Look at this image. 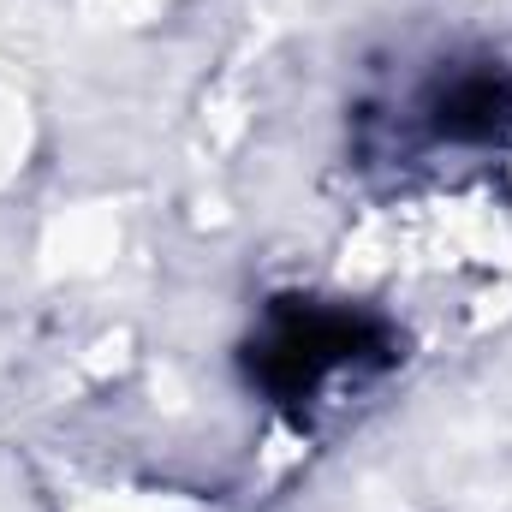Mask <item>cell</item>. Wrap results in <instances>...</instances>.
Wrapping results in <instances>:
<instances>
[{
  "mask_svg": "<svg viewBox=\"0 0 512 512\" xmlns=\"http://www.w3.org/2000/svg\"><path fill=\"white\" fill-rule=\"evenodd\" d=\"M382 352V328L352 310H274L251 346V376L268 399L304 405L346 370Z\"/></svg>",
  "mask_w": 512,
  "mask_h": 512,
  "instance_id": "6da1fadb",
  "label": "cell"
},
{
  "mask_svg": "<svg viewBox=\"0 0 512 512\" xmlns=\"http://www.w3.org/2000/svg\"><path fill=\"white\" fill-rule=\"evenodd\" d=\"M429 126L441 143H501L512 131V84L501 72H453L429 96Z\"/></svg>",
  "mask_w": 512,
  "mask_h": 512,
  "instance_id": "7a4b0ae2",
  "label": "cell"
}]
</instances>
